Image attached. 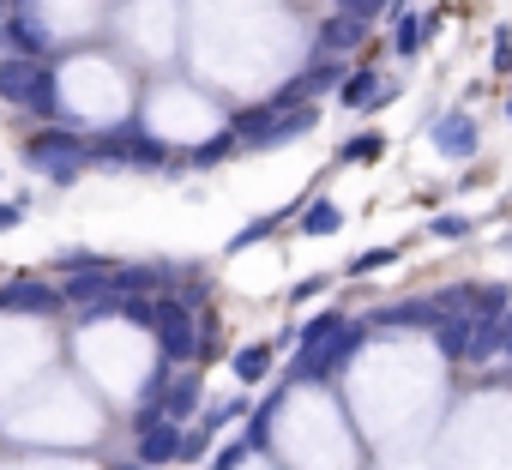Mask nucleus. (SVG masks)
Listing matches in <instances>:
<instances>
[{"label":"nucleus","instance_id":"nucleus-1","mask_svg":"<svg viewBox=\"0 0 512 470\" xmlns=\"http://www.w3.org/2000/svg\"><path fill=\"white\" fill-rule=\"evenodd\" d=\"M314 127H320V103H290V109L253 103V109L235 115V133H241L247 151H290V145H302Z\"/></svg>","mask_w":512,"mask_h":470},{"label":"nucleus","instance_id":"nucleus-2","mask_svg":"<svg viewBox=\"0 0 512 470\" xmlns=\"http://www.w3.org/2000/svg\"><path fill=\"white\" fill-rule=\"evenodd\" d=\"M25 163L37 175H49L55 187H73V181H85L97 169L91 163V133H79V127H37V133H25Z\"/></svg>","mask_w":512,"mask_h":470},{"label":"nucleus","instance_id":"nucleus-3","mask_svg":"<svg viewBox=\"0 0 512 470\" xmlns=\"http://www.w3.org/2000/svg\"><path fill=\"white\" fill-rule=\"evenodd\" d=\"M0 103L25 109L31 121H55L61 115V79L49 61H31V55H7L0 61Z\"/></svg>","mask_w":512,"mask_h":470},{"label":"nucleus","instance_id":"nucleus-4","mask_svg":"<svg viewBox=\"0 0 512 470\" xmlns=\"http://www.w3.org/2000/svg\"><path fill=\"white\" fill-rule=\"evenodd\" d=\"M362 344H368V326H362V320H350L326 350H314V356L290 362V374H284V380H290V386H314V380L326 386V380H344V374H350V362L362 356Z\"/></svg>","mask_w":512,"mask_h":470},{"label":"nucleus","instance_id":"nucleus-5","mask_svg":"<svg viewBox=\"0 0 512 470\" xmlns=\"http://www.w3.org/2000/svg\"><path fill=\"white\" fill-rule=\"evenodd\" d=\"M350 79V55H314L284 91H272L266 103L272 109H290V103H320V97H338V85Z\"/></svg>","mask_w":512,"mask_h":470},{"label":"nucleus","instance_id":"nucleus-6","mask_svg":"<svg viewBox=\"0 0 512 470\" xmlns=\"http://www.w3.org/2000/svg\"><path fill=\"white\" fill-rule=\"evenodd\" d=\"M440 314H446V308H440L434 296H398V302H380V308L362 314V320H368V332H434Z\"/></svg>","mask_w":512,"mask_h":470},{"label":"nucleus","instance_id":"nucleus-7","mask_svg":"<svg viewBox=\"0 0 512 470\" xmlns=\"http://www.w3.org/2000/svg\"><path fill=\"white\" fill-rule=\"evenodd\" d=\"M428 145H434L446 163H470V157L482 151V133H476V121H470L464 109H440V115L428 121Z\"/></svg>","mask_w":512,"mask_h":470},{"label":"nucleus","instance_id":"nucleus-8","mask_svg":"<svg viewBox=\"0 0 512 470\" xmlns=\"http://www.w3.org/2000/svg\"><path fill=\"white\" fill-rule=\"evenodd\" d=\"M67 308V296H61V284H49V278H13L7 290H0V314H37V320H55Z\"/></svg>","mask_w":512,"mask_h":470},{"label":"nucleus","instance_id":"nucleus-9","mask_svg":"<svg viewBox=\"0 0 512 470\" xmlns=\"http://www.w3.org/2000/svg\"><path fill=\"white\" fill-rule=\"evenodd\" d=\"M398 97V85H386V73H374V67H350V79L338 85V103L350 109V115H374V109H386Z\"/></svg>","mask_w":512,"mask_h":470},{"label":"nucleus","instance_id":"nucleus-10","mask_svg":"<svg viewBox=\"0 0 512 470\" xmlns=\"http://www.w3.org/2000/svg\"><path fill=\"white\" fill-rule=\"evenodd\" d=\"M434 350L446 356V362H458V368H470V350H476V314L470 308H446L440 320H434Z\"/></svg>","mask_w":512,"mask_h":470},{"label":"nucleus","instance_id":"nucleus-11","mask_svg":"<svg viewBox=\"0 0 512 470\" xmlns=\"http://www.w3.org/2000/svg\"><path fill=\"white\" fill-rule=\"evenodd\" d=\"M368 43V19H356V13H326L320 25H314V55H356Z\"/></svg>","mask_w":512,"mask_h":470},{"label":"nucleus","instance_id":"nucleus-12","mask_svg":"<svg viewBox=\"0 0 512 470\" xmlns=\"http://www.w3.org/2000/svg\"><path fill=\"white\" fill-rule=\"evenodd\" d=\"M181 446H187V422H151L145 434H133V452L151 464V470H163V464H181Z\"/></svg>","mask_w":512,"mask_h":470},{"label":"nucleus","instance_id":"nucleus-13","mask_svg":"<svg viewBox=\"0 0 512 470\" xmlns=\"http://www.w3.org/2000/svg\"><path fill=\"white\" fill-rule=\"evenodd\" d=\"M338 229H344V205L326 199V193H308L302 211H296V235H308V242H332Z\"/></svg>","mask_w":512,"mask_h":470},{"label":"nucleus","instance_id":"nucleus-14","mask_svg":"<svg viewBox=\"0 0 512 470\" xmlns=\"http://www.w3.org/2000/svg\"><path fill=\"white\" fill-rule=\"evenodd\" d=\"M428 43H434V31H428V13H410V7H398V13H392V43H386V49H392L398 61H416Z\"/></svg>","mask_w":512,"mask_h":470},{"label":"nucleus","instance_id":"nucleus-15","mask_svg":"<svg viewBox=\"0 0 512 470\" xmlns=\"http://www.w3.org/2000/svg\"><path fill=\"white\" fill-rule=\"evenodd\" d=\"M199 398H205V386H199V368H181L163 392H157V404H163V416L169 422H187L193 410H199Z\"/></svg>","mask_w":512,"mask_h":470},{"label":"nucleus","instance_id":"nucleus-16","mask_svg":"<svg viewBox=\"0 0 512 470\" xmlns=\"http://www.w3.org/2000/svg\"><path fill=\"white\" fill-rule=\"evenodd\" d=\"M247 145H241V133L229 127V133H211V139H199L193 151H187V169L193 175H205V169H217V163H229V157H241Z\"/></svg>","mask_w":512,"mask_h":470},{"label":"nucleus","instance_id":"nucleus-17","mask_svg":"<svg viewBox=\"0 0 512 470\" xmlns=\"http://www.w3.org/2000/svg\"><path fill=\"white\" fill-rule=\"evenodd\" d=\"M272 368H278V344H241L235 350V380L241 386H266Z\"/></svg>","mask_w":512,"mask_h":470},{"label":"nucleus","instance_id":"nucleus-18","mask_svg":"<svg viewBox=\"0 0 512 470\" xmlns=\"http://www.w3.org/2000/svg\"><path fill=\"white\" fill-rule=\"evenodd\" d=\"M350 320H356V314H338V308L314 314V320L302 326V338H296V362H302V356H314V350H326V344H332V338H338V332H344Z\"/></svg>","mask_w":512,"mask_h":470},{"label":"nucleus","instance_id":"nucleus-19","mask_svg":"<svg viewBox=\"0 0 512 470\" xmlns=\"http://www.w3.org/2000/svg\"><path fill=\"white\" fill-rule=\"evenodd\" d=\"M247 410H253V398H247V392H229L223 404H205V410H199V428H205V434H217V428H235Z\"/></svg>","mask_w":512,"mask_h":470},{"label":"nucleus","instance_id":"nucleus-20","mask_svg":"<svg viewBox=\"0 0 512 470\" xmlns=\"http://www.w3.org/2000/svg\"><path fill=\"white\" fill-rule=\"evenodd\" d=\"M404 260V248L398 242H380V248H362L350 266H344V278H374V272H386V266H398Z\"/></svg>","mask_w":512,"mask_h":470},{"label":"nucleus","instance_id":"nucleus-21","mask_svg":"<svg viewBox=\"0 0 512 470\" xmlns=\"http://www.w3.org/2000/svg\"><path fill=\"white\" fill-rule=\"evenodd\" d=\"M428 235H434V242H470V235H476V217H464V211H434V217H428Z\"/></svg>","mask_w":512,"mask_h":470},{"label":"nucleus","instance_id":"nucleus-22","mask_svg":"<svg viewBox=\"0 0 512 470\" xmlns=\"http://www.w3.org/2000/svg\"><path fill=\"white\" fill-rule=\"evenodd\" d=\"M380 157H386V139H380V133H356V139L338 145L332 163H380Z\"/></svg>","mask_w":512,"mask_h":470},{"label":"nucleus","instance_id":"nucleus-23","mask_svg":"<svg viewBox=\"0 0 512 470\" xmlns=\"http://www.w3.org/2000/svg\"><path fill=\"white\" fill-rule=\"evenodd\" d=\"M284 386H290V380H284ZM284 386H278V392H266V404H253V410H247V440H253V446H266V440H272V410H278Z\"/></svg>","mask_w":512,"mask_h":470},{"label":"nucleus","instance_id":"nucleus-24","mask_svg":"<svg viewBox=\"0 0 512 470\" xmlns=\"http://www.w3.org/2000/svg\"><path fill=\"white\" fill-rule=\"evenodd\" d=\"M488 67H494V79L512 73V31L506 25H494V37H488Z\"/></svg>","mask_w":512,"mask_h":470},{"label":"nucleus","instance_id":"nucleus-25","mask_svg":"<svg viewBox=\"0 0 512 470\" xmlns=\"http://www.w3.org/2000/svg\"><path fill=\"white\" fill-rule=\"evenodd\" d=\"M247 452H253V440H247V434H241V440H229V446H223V452H211V464H205V470H235V464H241V458H247Z\"/></svg>","mask_w":512,"mask_h":470},{"label":"nucleus","instance_id":"nucleus-26","mask_svg":"<svg viewBox=\"0 0 512 470\" xmlns=\"http://www.w3.org/2000/svg\"><path fill=\"white\" fill-rule=\"evenodd\" d=\"M326 290H332V278H326V272H314V278H302V284H290V302L302 308V302H314V296H326Z\"/></svg>","mask_w":512,"mask_h":470},{"label":"nucleus","instance_id":"nucleus-27","mask_svg":"<svg viewBox=\"0 0 512 470\" xmlns=\"http://www.w3.org/2000/svg\"><path fill=\"white\" fill-rule=\"evenodd\" d=\"M332 7H338V13H356V19H368V25H374V19L392 7V0H332Z\"/></svg>","mask_w":512,"mask_h":470},{"label":"nucleus","instance_id":"nucleus-28","mask_svg":"<svg viewBox=\"0 0 512 470\" xmlns=\"http://www.w3.org/2000/svg\"><path fill=\"white\" fill-rule=\"evenodd\" d=\"M25 211H31V193H25V199H0V235L19 229V223H25Z\"/></svg>","mask_w":512,"mask_h":470},{"label":"nucleus","instance_id":"nucleus-29","mask_svg":"<svg viewBox=\"0 0 512 470\" xmlns=\"http://www.w3.org/2000/svg\"><path fill=\"white\" fill-rule=\"evenodd\" d=\"M205 452H211V434H205V428H187V446H181V464H199Z\"/></svg>","mask_w":512,"mask_h":470},{"label":"nucleus","instance_id":"nucleus-30","mask_svg":"<svg viewBox=\"0 0 512 470\" xmlns=\"http://www.w3.org/2000/svg\"><path fill=\"white\" fill-rule=\"evenodd\" d=\"M115 470H151V464H145V458H133V464H115Z\"/></svg>","mask_w":512,"mask_h":470},{"label":"nucleus","instance_id":"nucleus-31","mask_svg":"<svg viewBox=\"0 0 512 470\" xmlns=\"http://www.w3.org/2000/svg\"><path fill=\"white\" fill-rule=\"evenodd\" d=\"M0 61H7V25H0Z\"/></svg>","mask_w":512,"mask_h":470},{"label":"nucleus","instance_id":"nucleus-32","mask_svg":"<svg viewBox=\"0 0 512 470\" xmlns=\"http://www.w3.org/2000/svg\"><path fill=\"white\" fill-rule=\"evenodd\" d=\"M500 356H506V368H512V338H506V350H500Z\"/></svg>","mask_w":512,"mask_h":470},{"label":"nucleus","instance_id":"nucleus-33","mask_svg":"<svg viewBox=\"0 0 512 470\" xmlns=\"http://www.w3.org/2000/svg\"><path fill=\"white\" fill-rule=\"evenodd\" d=\"M506 127H512V97H506Z\"/></svg>","mask_w":512,"mask_h":470},{"label":"nucleus","instance_id":"nucleus-34","mask_svg":"<svg viewBox=\"0 0 512 470\" xmlns=\"http://www.w3.org/2000/svg\"><path fill=\"white\" fill-rule=\"evenodd\" d=\"M506 91H512V73H506Z\"/></svg>","mask_w":512,"mask_h":470}]
</instances>
